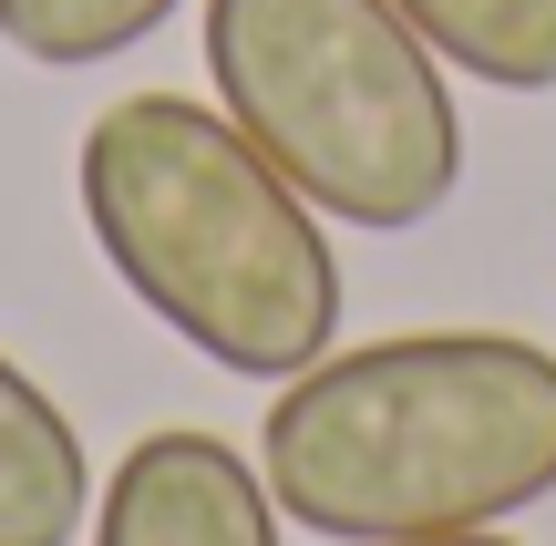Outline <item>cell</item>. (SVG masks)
<instances>
[{
	"instance_id": "obj_3",
	"label": "cell",
	"mask_w": 556,
	"mask_h": 546,
	"mask_svg": "<svg viewBox=\"0 0 556 546\" xmlns=\"http://www.w3.org/2000/svg\"><path fill=\"white\" fill-rule=\"evenodd\" d=\"M217 114L340 227L443 217L464 186V114L443 52L392 0H206Z\"/></svg>"
},
{
	"instance_id": "obj_1",
	"label": "cell",
	"mask_w": 556,
	"mask_h": 546,
	"mask_svg": "<svg viewBox=\"0 0 556 546\" xmlns=\"http://www.w3.org/2000/svg\"><path fill=\"white\" fill-rule=\"evenodd\" d=\"M278 516L330 546L475 536L556 495V351L526 330H392L319 351L258 423Z\"/></svg>"
},
{
	"instance_id": "obj_5",
	"label": "cell",
	"mask_w": 556,
	"mask_h": 546,
	"mask_svg": "<svg viewBox=\"0 0 556 546\" xmlns=\"http://www.w3.org/2000/svg\"><path fill=\"white\" fill-rule=\"evenodd\" d=\"M93 516V454L73 412L0 351V546H73Z\"/></svg>"
},
{
	"instance_id": "obj_4",
	"label": "cell",
	"mask_w": 556,
	"mask_h": 546,
	"mask_svg": "<svg viewBox=\"0 0 556 546\" xmlns=\"http://www.w3.org/2000/svg\"><path fill=\"white\" fill-rule=\"evenodd\" d=\"M93 546H278V495L227 433L165 423L93 495Z\"/></svg>"
},
{
	"instance_id": "obj_6",
	"label": "cell",
	"mask_w": 556,
	"mask_h": 546,
	"mask_svg": "<svg viewBox=\"0 0 556 546\" xmlns=\"http://www.w3.org/2000/svg\"><path fill=\"white\" fill-rule=\"evenodd\" d=\"M443 73H475L495 93H546L556 82V0H392Z\"/></svg>"
},
{
	"instance_id": "obj_2",
	"label": "cell",
	"mask_w": 556,
	"mask_h": 546,
	"mask_svg": "<svg viewBox=\"0 0 556 546\" xmlns=\"http://www.w3.org/2000/svg\"><path fill=\"white\" fill-rule=\"evenodd\" d=\"M83 227L103 268L238 382H299L340 341L319 206L197 93H124L83 124Z\"/></svg>"
},
{
	"instance_id": "obj_8",
	"label": "cell",
	"mask_w": 556,
	"mask_h": 546,
	"mask_svg": "<svg viewBox=\"0 0 556 546\" xmlns=\"http://www.w3.org/2000/svg\"><path fill=\"white\" fill-rule=\"evenodd\" d=\"M413 546H516V536H495V526H475V536H413Z\"/></svg>"
},
{
	"instance_id": "obj_7",
	"label": "cell",
	"mask_w": 556,
	"mask_h": 546,
	"mask_svg": "<svg viewBox=\"0 0 556 546\" xmlns=\"http://www.w3.org/2000/svg\"><path fill=\"white\" fill-rule=\"evenodd\" d=\"M186 0H0V41L41 73H83V62H114L135 41H155Z\"/></svg>"
}]
</instances>
